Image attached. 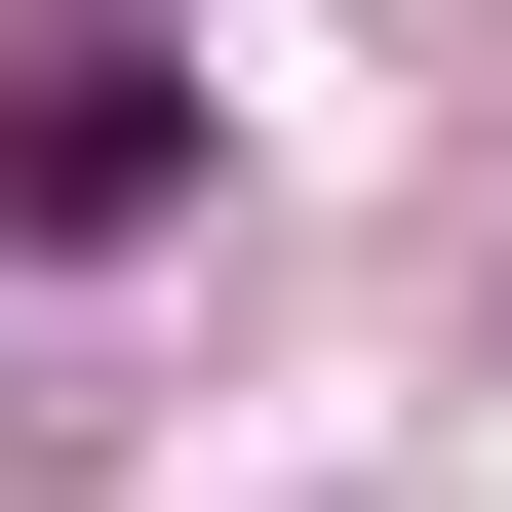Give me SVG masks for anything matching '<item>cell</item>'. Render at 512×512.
Here are the masks:
<instances>
[{"label": "cell", "instance_id": "obj_1", "mask_svg": "<svg viewBox=\"0 0 512 512\" xmlns=\"http://www.w3.org/2000/svg\"><path fill=\"white\" fill-rule=\"evenodd\" d=\"M158 197H197V40L40 0V40H0V237H158Z\"/></svg>", "mask_w": 512, "mask_h": 512}]
</instances>
